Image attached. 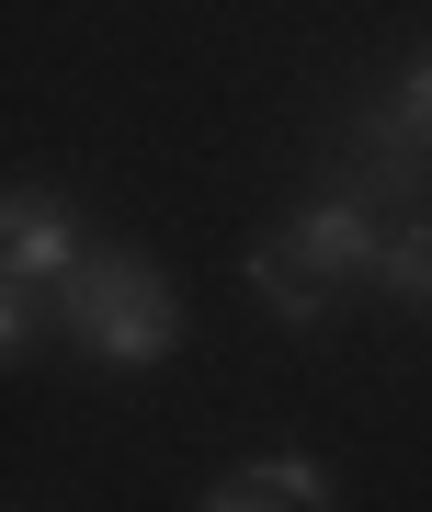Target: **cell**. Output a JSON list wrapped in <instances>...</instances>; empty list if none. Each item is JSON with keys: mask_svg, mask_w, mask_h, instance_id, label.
<instances>
[{"mask_svg": "<svg viewBox=\"0 0 432 512\" xmlns=\"http://www.w3.org/2000/svg\"><path fill=\"white\" fill-rule=\"evenodd\" d=\"M285 251H296V262H307L319 285H342V274H376L387 228L364 217L353 194H319V205H296V217H285Z\"/></svg>", "mask_w": 432, "mask_h": 512, "instance_id": "3957f363", "label": "cell"}, {"mask_svg": "<svg viewBox=\"0 0 432 512\" xmlns=\"http://www.w3.org/2000/svg\"><path fill=\"white\" fill-rule=\"evenodd\" d=\"M194 512H285V501H273V490H251V478H216Z\"/></svg>", "mask_w": 432, "mask_h": 512, "instance_id": "ba28073f", "label": "cell"}, {"mask_svg": "<svg viewBox=\"0 0 432 512\" xmlns=\"http://www.w3.org/2000/svg\"><path fill=\"white\" fill-rule=\"evenodd\" d=\"M80 262H91V239H80V217L57 194H12L0 205V274L12 285H69Z\"/></svg>", "mask_w": 432, "mask_h": 512, "instance_id": "7a4b0ae2", "label": "cell"}, {"mask_svg": "<svg viewBox=\"0 0 432 512\" xmlns=\"http://www.w3.org/2000/svg\"><path fill=\"white\" fill-rule=\"evenodd\" d=\"M239 478H251V490H273L285 512H330V501H342V490H330V467H319V456H251Z\"/></svg>", "mask_w": 432, "mask_h": 512, "instance_id": "8992f818", "label": "cell"}, {"mask_svg": "<svg viewBox=\"0 0 432 512\" xmlns=\"http://www.w3.org/2000/svg\"><path fill=\"white\" fill-rule=\"evenodd\" d=\"M387 137L410 148V137H432V46L410 57V80H398V114H387Z\"/></svg>", "mask_w": 432, "mask_h": 512, "instance_id": "52a82bcc", "label": "cell"}, {"mask_svg": "<svg viewBox=\"0 0 432 512\" xmlns=\"http://www.w3.org/2000/svg\"><path fill=\"white\" fill-rule=\"evenodd\" d=\"M387 296V308H410V319H432V217H398L387 228V251H376V274H364Z\"/></svg>", "mask_w": 432, "mask_h": 512, "instance_id": "5b68a950", "label": "cell"}, {"mask_svg": "<svg viewBox=\"0 0 432 512\" xmlns=\"http://www.w3.org/2000/svg\"><path fill=\"white\" fill-rule=\"evenodd\" d=\"M239 274H251V296H262V308L285 319V330H319V308H330V285L307 274V262L285 251V239H251V262H239Z\"/></svg>", "mask_w": 432, "mask_h": 512, "instance_id": "277c9868", "label": "cell"}, {"mask_svg": "<svg viewBox=\"0 0 432 512\" xmlns=\"http://www.w3.org/2000/svg\"><path fill=\"white\" fill-rule=\"evenodd\" d=\"M57 330H69L80 365L137 376V365H171V353H182V296L160 285V262H137V251H91L80 274L57 285Z\"/></svg>", "mask_w": 432, "mask_h": 512, "instance_id": "6da1fadb", "label": "cell"}]
</instances>
